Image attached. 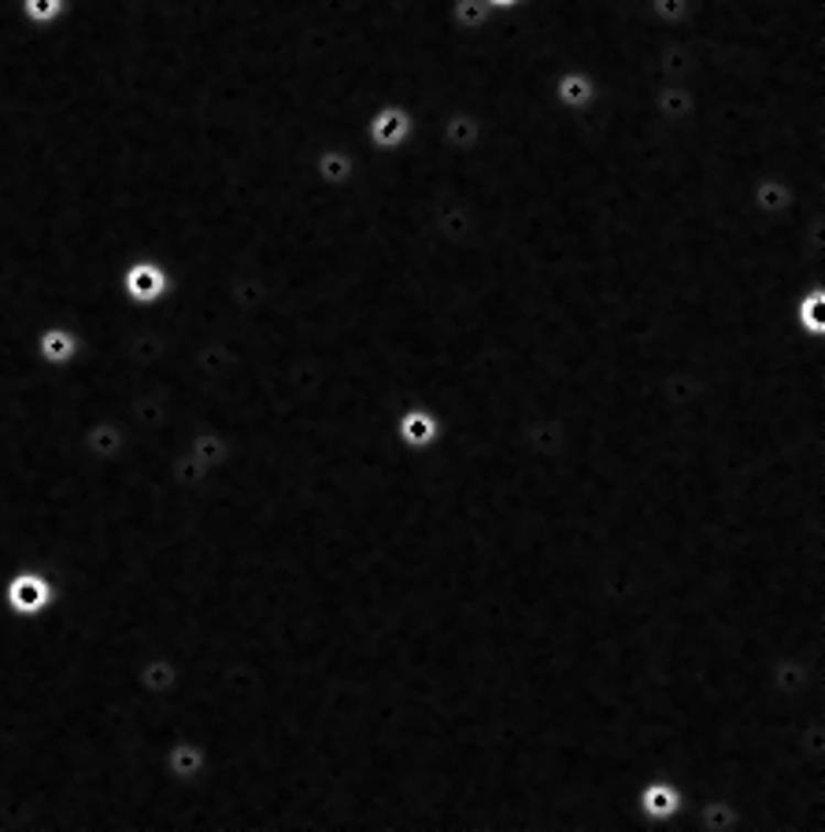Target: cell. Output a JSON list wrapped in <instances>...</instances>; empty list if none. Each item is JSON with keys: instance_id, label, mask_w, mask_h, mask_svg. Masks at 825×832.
I'll return each mask as SVG.
<instances>
[{"instance_id": "obj_1", "label": "cell", "mask_w": 825, "mask_h": 832, "mask_svg": "<svg viewBox=\"0 0 825 832\" xmlns=\"http://www.w3.org/2000/svg\"><path fill=\"white\" fill-rule=\"evenodd\" d=\"M4 603H8V611L19 615V618H37L56 603V585H53V577H48L45 570L23 566V570H15V574L8 577Z\"/></svg>"}, {"instance_id": "obj_2", "label": "cell", "mask_w": 825, "mask_h": 832, "mask_svg": "<svg viewBox=\"0 0 825 832\" xmlns=\"http://www.w3.org/2000/svg\"><path fill=\"white\" fill-rule=\"evenodd\" d=\"M637 810L652 829H677V821L685 814V796L666 777H652L637 788Z\"/></svg>"}, {"instance_id": "obj_3", "label": "cell", "mask_w": 825, "mask_h": 832, "mask_svg": "<svg viewBox=\"0 0 825 832\" xmlns=\"http://www.w3.org/2000/svg\"><path fill=\"white\" fill-rule=\"evenodd\" d=\"M415 138V116L404 104H381L374 116L367 119V149L374 152H397Z\"/></svg>"}, {"instance_id": "obj_4", "label": "cell", "mask_w": 825, "mask_h": 832, "mask_svg": "<svg viewBox=\"0 0 825 832\" xmlns=\"http://www.w3.org/2000/svg\"><path fill=\"white\" fill-rule=\"evenodd\" d=\"M393 433H397V441L404 444V449L426 452L441 441V419L430 408H422V403H411V408H404L397 414Z\"/></svg>"}, {"instance_id": "obj_5", "label": "cell", "mask_w": 825, "mask_h": 832, "mask_svg": "<svg viewBox=\"0 0 825 832\" xmlns=\"http://www.w3.org/2000/svg\"><path fill=\"white\" fill-rule=\"evenodd\" d=\"M596 97H600V82H596V78L589 75V71H582V67L563 71V75L552 82V100L560 104L563 111H585V108H593Z\"/></svg>"}, {"instance_id": "obj_6", "label": "cell", "mask_w": 825, "mask_h": 832, "mask_svg": "<svg viewBox=\"0 0 825 832\" xmlns=\"http://www.w3.org/2000/svg\"><path fill=\"white\" fill-rule=\"evenodd\" d=\"M122 285H127L130 300L149 304V300H160V293L167 289V274H163V267L156 263H133L127 270V278H122Z\"/></svg>"}, {"instance_id": "obj_7", "label": "cell", "mask_w": 825, "mask_h": 832, "mask_svg": "<svg viewBox=\"0 0 825 832\" xmlns=\"http://www.w3.org/2000/svg\"><path fill=\"white\" fill-rule=\"evenodd\" d=\"M796 326L807 333V337L825 341V285H814L800 296L796 304Z\"/></svg>"}, {"instance_id": "obj_8", "label": "cell", "mask_w": 825, "mask_h": 832, "mask_svg": "<svg viewBox=\"0 0 825 832\" xmlns=\"http://www.w3.org/2000/svg\"><path fill=\"white\" fill-rule=\"evenodd\" d=\"M497 19V12H492L485 0H452V23H456V30H467V34H478V30H485Z\"/></svg>"}, {"instance_id": "obj_9", "label": "cell", "mask_w": 825, "mask_h": 832, "mask_svg": "<svg viewBox=\"0 0 825 832\" xmlns=\"http://www.w3.org/2000/svg\"><path fill=\"white\" fill-rule=\"evenodd\" d=\"M75 352H78V341H75V333L70 329H64V326H53V329H45V337H41V359L45 363H70L75 359Z\"/></svg>"}, {"instance_id": "obj_10", "label": "cell", "mask_w": 825, "mask_h": 832, "mask_svg": "<svg viewBox=\"0 0 825 832\" xmlns=\"http://www.w3.org/2000/svg\"><path fill=\"white\" fill-rule=\"evenodd\" d=\"M171 774L178 777V781H197L204 774V766H208V758H204V747L200 744H178L171 752Z\"/></svg>"}, {"instance_id": "obj_11", "label": "cell", "mask_w": 825, "mask_h": 832, "mask_svg": "<svg viewBox=\"0 0 825 832\" xmlns=\"http://www.w3.org/2000/svg\"><path fill=\"white\" fill-rule=\"evenodd\" d=\"M26 15L37 19V23H53V19L64 12V0H23Z\"/></svg>"}, {"instance_id": "obj_12", "label": "cell", "mask_w": 825, "mask_h": 832, "mask_svg": "<svg viewBox=\"0 0 825 832\" xmlns=\"http://www.w3.org/2000/svg\"><path fill=\"white\" fill-rule=\"evenodd\" d=\"M485 4H489L492 12H511V8H519L522 0H485Z\"/></svg>"}]
</instances>
